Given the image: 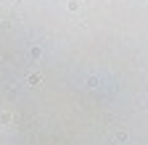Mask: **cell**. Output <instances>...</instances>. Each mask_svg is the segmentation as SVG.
Instances as JSON below:
<instances>
[{"label":"cell","instance_id":"1","mask_svg":"<svg viewBox=\"0 0 148 145\" xmlns=\"http://www.w3.org/2000/svg\"><path fill=\"white\" fill-rule=\"evenodd\" d=\"M5 124H11V114H0V127H5Z\"/></svg>","mask_w":148,"mask_h":145},{"label":"cell","instance_id":"2","mask_svg":"<svg viewBox=\"0 0 148 145\" xmlns=\"http://www.w3.org/2000/svg\"><path fill=\"white\" fill-rule=\"evenodd\" d=\"M40 82H42L40 74H29V84H40Z\"/></svg>","mask_w":148,"mask_h":145},{"label":"cell","instance_id":"3","mask_svg":"<svg viewBox=\"0 0 148 145\" xmlns=\"http://www.w3.org/2000/svg\"><path fill=\"white\" fill-rule=\"evenodd\" d=\"M79 8V0H69V11H77Z\"/></svg>","mask_w":148,"mask_h":145}]
</instances>
